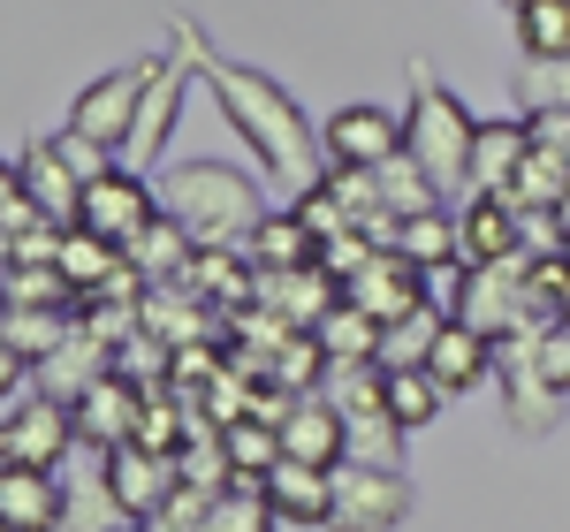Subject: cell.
I'll return each instance as SVG.
<instances>
[{
    "instance_id": "cell-45",
    "label": "cell",
    "mask_w": 570,
    "mask_h": 532,
    "mask_svg": "<svg viewBox=\"0 0 570 532\" xmlns=\"http://www.w3.org/2000/svg\"><path fill=\"white\" fill-rule=\"evenodd\" d=\"M0 532H16V525H0Z\"/></svg>"
},
{
    "instance_id": "cell-35",
    "label": "cell",
    "mask_w": 570,
    "mask_h": 532,
    "mask_svg": "<svg viewBox=\"0 0 570 532\" xmlns=\"http://www.w3.org/2000/svg\"><path fill=\"white\" fill-rule=\"evenodd\" d=\"M274 525H282V518H274V502H266L259 487H228L214 510H206L198 532H274Z\"/></svg>"
},
{
    "instance_id": "cell-22",
    "label": "cell",
    "mask_w": 570,
    "mask_h": 532,
    "mask_svg": "<svg viewBox=\"0 0 570 532\" xmlns=\"http://www.w3.org/2000/svg\"><path fill=\"white\" fill-rule=\"evenodd\" d=\"M381 319H365L357 305H335L320 327H312V343L327 351V365H381Z\"/></svg>"
},
{
    "instance_id": "cell-5",
    "label": "cell",
    "mask_w": 570,
    "mask_h": 532,
    "mask_svg": "<svg viewBox=\"0 0 570 532\" xmlns=\"http://www.w3.org/2000/svg\"><path fill=\"white\" fill-rule=\"evenodd\" d=\"M160 69H122V77H99L91 91H77V107H69V130L91 137V145H107V152H122L137 130V115H145V91H153Z\"/></svg>"
},
{
    "instance_id": "cell-14",
    "label": "cell",
    "mask_w": 570,
    "mask_h": 532,
    "mask_svg": "<svg viewBox=\"0 0 570 532\" xmlns=\"http://www.w3.org/2000/svg\"><path fill=\"white\" fill-rule=\"evenodd\" d=\"M137 418H145V388L122 381V373H107V381L77 403V434H85L91 449H107V456L137 442Z\"/></svg>"
},
{
    "instance_id": "cell-41",
    "label": "cell",
    "mask_w": 570,
    "mask_h": 532,
    "mask_svg": "<svg viewBox=\"0 0 570 532\" xmlns=\"http://www.w3.org/2000/svg\"><path fill=\"white\" fill-rule=\"evenodd\" d=\"M532 107H570V61H525Z\"/></svg>"
},
{
    "instance_id": "cell-20",
    "label": "cell",
    "mask_w": 570,
    "mask_h": 532,
    "mask_svg": "<svg viewBox=\"0 0 570 532\" xmlns=\"http://www.w3.org/2000/svg\"><path fill=\"white\" fill-rule=\"evenodd\" d=\"M456 228H464V266H502V259L525 252L518 206H502V198H472V206L456 214Z\"/></svg>"
},
{
    "instance_id": "cell-10",
    "label": "cell",
    "mask_w": 570,
    "mask_h": 532,
    "mask_svg": "<svg viewBox=\"0 0 570 532\" xmlns=\"http://www.w3.org/2000/svg\"><path fill=\"white\" fill-rule=\"evenodd\" d=\"M99 480H107V502H115L130 525H145V518H153V510H160V502L183 487L176 456H160V449H137V442H130V449H115Z\"/></svg>"
},
{
    "instance_id": "cell-30",
    "label": "cell",
    "mask_w": 570,
    "mask_h": 532,
    "mask_svg": "<svg viewBox=\"0 0 570 532\" xmlns=\"http://www.w3.org/2000/svg\"><path fill=\"white\" fill-rule=\"evenodd\" d=\"M381 176V198H389V214L395 221H419V214H441V190H434V176L411 160V152H395L389 168H373Z\"/></svg>"
},
{
    "instance_id": "cell-40",
    "label": "cell",
    "mask_w": 570,
    "mask_h": 532,
    "mask_svg": "<svg viewBox=\"0 0 570 532\" xmlns=\"http://www.w3.org/2000/svg\"><path fill=\"white\" fill-rule=\"evenodd\" d=\"M206 510H214V494L176 487V494H168V502H160V510H153V518H145L137 532H198V525H206Z\"/></svg>"
},
{
    "instance_id": "cell-27",
    "label": "cell",
    "mask_w": 570,
    "mask_h": 532,
    "mask_svg": "<svg viewBox=\"0 0 570 532\" xmlns=\"http://www.w3.org/2000/svg\"><path fill=\"white\" fill-rule=\"evenodd\" d=\"M395 252H403L411 266H426V274L464 266V228H456V214H419V221H403Z\"/></svg>"
},
{
    "instance_id": "cell-6",
    "label": "cell",
    "mask_w": 570,
    "mask_h": 532,
    "mask_svg": "<svg viewBox=\"0 0 570 532\" xmlns=\"http://www.w3.org/2000/svg\"><path fill=\"white\" fill-rule=\"evenodd\" d=\"M69 442H85L77 434V411L69 403H23V411H8L0 418V464H31V472H53L61 456H69Z\"/></svg>"
},
{
    "instance_id": "cell-18",
    "label": "cell",
    "mask_w": 570,
    "mask_h": 532,
    "mask_svg": "<svg viewBox=\"0 0 570 532\" xmlns=\"http://www.w3.org/2000/svg\"><path fill=\"white\" fill-rule=\"evenodd\" d=\"M183 282H190L214 312H228V319L259 305V266H252V252H198Z\"/></svg>"
},
{
    "instance_id": "cell-31",
    "label": "cell",
    "mask_w": 570,
    "mask_h": 532,
    "mask_svg": "<svg viewBox=\"0 0 570 532\" xmlns=\"http://www.w3.org/2000/svg\"><path fill=\"white\" fill-rule=\"evenodd\" d=\"M518 46H525V61H570V0L518 8Z\"/></svg>"
},
{
    "instance_id": "cell-32",
    "label": "cell",
    "mask_w": 570,
    "mask_h": 532,
    "mask_svg": "<svg viewBox=\"0 0 570 532\" xmlns=\"http://www.w3.org/2000/svg\"><path fill=\"white\" fill-rule=\"evenodd\" d=\"M441 403H449V388H441L426 365H411V373H389V411L403 434H419V426H434Z\"/></svg>"
},
{
    "instance_id": "cell-23",
    "label": "cell",
    "mask_w": 570,
    "mask_h": 532,
    "mask_svg": "<svg viewBox=\"0 0 570 532\" xmlns=\"http://www.w3.org/2000/svg\"><path fill=\"white\" fill-rule=\"evenodd\" d=\"M244 252H252V266H259V274H297V266L320 259V244H312V228L297 221V214H266L259 236H252Z\"/></svg>"
},
{
    "instance_id": "cell-7",
    "label": "cell",
    "mask_w": 570,
    "mask_h": 532,
    "mask_svg": "<svg viewBox=\"0 0 570 532\" xmlns=\"http://www.w3.org/2000/svg\"><path fill=\"white\" fill-rule=\"evenodd\" d=\"M343 305H357L365 319L395 327V319H411V312L426 305V266H411L403 252H373V259L343 282Z\"/></svg>"
},
{
    "instance_id": "cell-3",
    "label": "cell",
    "mask_w": 570,
    "mask_h": 532,
    "mask_svg": "<svg viewBox=\"0 0 570 532\" xmlns=\"http://www.w3.org/2000/svg\"><path fill=\"white\" fill-rule=\"evenodd\" d=\"M472 137H480V122L456 107V91L419 85L411 115H403V152L434 176V190H464V176H472Z\"/></svg>"
},
{
    "instance_id": "cell-33",
    "label": "cell",
    "mask_w": 570,
    "mask_h": 532,
    "mask_svg": "<svg viewBox=\"0 0 570 532\" xmlns=\"http://www.w3.org/2000/svg\"><path fill=\"white\" fill-rule=\"evenodd\" d=\"M343 464H373V472H403V426H395V411H373V418H351V442H343Z\"/></svg>"
},
{
    "instance_id": "cell-38",
    "label": "cell",
    "mask_w": 570,
    "mask_h": 532,
    "mask_svg": "<svg viewBox=\"0 0 570 532\" xmlns=\"http://www.w3.org/2000/svg\"><path fill=\"white\" fill-rule=\"evenodd\" d=\"M31 228H46L39 198L23 190V176H16V160L0 168V244H16V236H31Z\"/></svg>"
},
{
    "instance_id": "cell-39",
    "label": "cell",
    "mask_w": 570,
    "mask_h": 532,
    "mask_svg": "<svg viewBox=\"0 0 570 532\" xmlns=\"http://www.w3.org/2000/svg\"><path fill=\"white\" fill-rule=\"evenodd\" d=\"M289 214L312 228V244H335V236H351V214H343V198H335L327 183H312V190L297 198V206H289Z\"/></svg>"
},
{
    "instance_id": "cell-13",
    "label": "cell",
    "mask_w": 570,
    "mask_h": 532,
    "mask_svg": "<svg viewBox=\"0 0 570 532\" xmlns=\"http://www.w3.org/2000/svg\"><path fill=\"white\" fill-rule=\"evenodd\" d=\"M343 442H351V426H343V411H335L327 396L289 403V418H282V456H289V464L335 472V464H343Z\"/></svg>"
},
{
    "instance_id": "cell-9",
    "label": "cell",
    "mask_w": 570,
    "mask_h": 532,
    "mask_svg": "<svg viewBox=\"0 0 570 532\" xmlns=\"http://www.w3.org/2000/svg\"><path fill=\"white\" fill-rule=\"evenodd\" d=\"M320 152H327V168H389L395 152H403V122H395L389 107H335V122L320 130Z\"/></svg>"
},
{
    "instance_id": "cell-25",
    "label": "cell",
    "mask_w": 570,
    "mask_h": 532,
    "mask_svg": "<svg viewBox=\"0 0 570 532\" xmlns=\"http://www.w3.org/2000/svg\"><path fill=\"white\" fill-rule=\"evenodd\" d=\"M487 357H494V343L449 319V327H441V343H434V357H426V373H434L449 396H464V388H472V381L487 373Z\"/></svg>"
},
{
    "instance_id": "cell-2",
    "label": "cell",
    "mask_w": 570,
    "mask_h": 532,
    "mask_svg": "<svg viewBox=\"0 0 570 532\" xmlns=\"http://www.w3.org/2000/svg\"><path fill=\"white\" fill-rule=\"evenodd\" d=\"M160 214H176L190 228V244L198 252H236V244H252L266 221V198L252 176H236V168H220V160H190L168 176L160 190Z\"/></svg>"
},
{
    "instance_id": "cell-24",
    "label": "cell",
    "mask_w": 570,
    "mask_h": 532,
    "mask_svg": "<svg viewBox=\"0 0 570 532\" xmlns=\"http://www.w3.org/2000/svg\"><path fill=\"white\" fill-rule=\"evenodd\" d=\"M502 388H510V418H518L525 434H548V426L563 418V388H548L518 343H510V373H502Z\"/></svg>"
},
{
    "instance_id": "cell-8",
    "label": "cell",
    "mask_w": 570,
    "mask_h": 532,
    "mask_svg": "<svg viewBox=\"0 0 570 532\" xmlns=\"http://www.w3.org/2000/svg\"><path fill=\"white\" fill-rule=\"evenodd\" d=\"M160 221L153 214V190H145V176H130V168H107V176L85 190V221L77 228H91L99 244H115V252H130L145 228Z\"/></svg>"
},
{
    "instance_id": "cell-1",
    "label": "cell",
    "mask_w": 570,
    "mask_h": 532,
    "mask_svg": "<svg viewBox=\"0 0 570 532\" xmlns=\"http://www.w3.org/2000/svg\"><path fill=\"white\" fill-rule=\"evenodd\" d=\"M206 77H214L220 107H228V122L244 130V145L259 152L266 168L282 183H327V152H320V137L305 130V115H297V99L259 77V69H236V61H206Z\"/></svg>"
},
{
    "instance_id": "cell-19",
    "label": "cell",
    "mask_w": 570,
    "mask_h": 532,
    "mask_svg": "<svg viewBox=\"0 0 570 532\" xmlns=\"http://www.w3.org/2000/svg\"><path fill=\"white\" fill-rule=\"evenodd\" d=\"M0 525H16V532H53L61 525V487H53V472L0 464Z\"/></svg>"
},
{
    "instance_id": "cell-43",
    "label": "cell",
    "mask_w": 570,
    "mask_h": 532,
    "mask_svg": "<svg viewBox=\"0 0 570 532\" xmlns=\"http://www.w3.org/2000/svg\"><path fill=\"white\" fill-rule=\"evenodd\" d=\"M510 8H532V0H510Z\"/></svg>"
},
{
    "instance_id": "cell-28",
    "label": "cell",
    "mask_w": 570,
    "mask_h": 532,
    "mask_svg": "<svg viewBox=\"0 0 570 532\" xmlns=\"http://www.w3.org/2000/svg\"><path fill=\"white\" fill-rule=\"evenodd\" d=\"M441 327H449V312L441 305H419L411 319H395L389 335H381V373H411V365H426L441 343Z\"/></svg>"
},
{
    "instance_id": "cell-21",
    "label": "cell",
    "mask_w": 570,
    "mask_h": 532,
    "mask_svg": "<svg viewBox=\"0 0 570 532\" xmlns=\"http://www.w3.org/2000/svg\"><path fill=\"white\" fill-rule=\"evenodd\" d=\"M53 266H61V282L77 289V305H85V297H99V289L122 274V252H115V244H99L91 228H61V252H53Z\"/></svg>"
},
{
    "instance_id": "cell-4",
    "label": "cell",
    "mask_w": 570,
    "mask_h": 532,
    "mask_svg": "<svg viewBox=\"0 0 570 532\" xmlns=\"http://www.w3.org/2000/svg\"><path fill=\"white\" fill-rule=\"evenodd\" d=\"M411 518V480L373 464H335V532H395Z\"/></svg>"
},
{
    "instance_id": "cell-15",
    "label": "cell",
    "mask_w": 570,
    "mask_h": 532,
    "mask_svg": "<svg viewBox=\"0 0 570 532\" xmlns=\"http://www.w3.org/2000/svg\"><path fill=\"white\" fill-rule=\"evenodd\" d=\"M107 373H115V351H107V343H91L85 327H77V335H69L61 351L46 357V365H31V381H39V396L69 403V411H77V403H85L91 388L107 381Z\"/></svg>"
},
{
    "instance_id": "cell-36",
    "label": "cell",
    "mask_w": 570,
    "mask_h": 532,
    "mask_svg": "<svg viewBox=\"0 0 570 532\" xmlns=\"http://www.w3.org/2000/svg\"><path fill=\"white\" fill-rule=\"evenodd\" d=\"M176 107H183V85L160 69V77H153V91H145V115H137V130H130V145H122V152H160V137H168V122H176Z\"/></svg>"
},
{
    "instance_id": "cell-16",
    "label": "cell",
    "mask_w": 570,
    "mask_h": 532,
    "mask_svg": "<svg viewBox=\"0 0 570 532\" xmlns=\"http://www.w3.org/2000/svg\"><path fill=\"white\" fill-rule=\"evenodd\" d=\"M259 305L282 312L297 335H312L327 312L343 305V282H335V274H320V266H297V274H259Z\"/></svg>"
},
{
    "instance_id": "cell-34",
    "label": "cell",
    "mask_w": 570,
    "mask_h": 532,
    "mask_svg": "<svg viewBox=\"0 0 570 532\" xmlns=\"http://www.w3.org/2000/svg\"><path fill=\"white\" fill-rule=\"evenodd\" d=\"M0 297L16 312H61L77 289L61 282V266H0Z\"/></svg>"
},
{
    "instance_id": "cell-29",
    "label": "cell",
    "mask_w": 570,
    "mask_h": 532,
    "mask_svg": "<svg viewBox=\"0 0 570 532\" xmlns=\"http://www.w3.org/2000/svg\"><path fill=\"white\" fill-rule=\"evenodd\" d=\"M220 449H228V464H236V487H266V472L282 464V434H274L266 418H236V426L220 434Z\"/></svg>"
},
{
    "instance_id": "cell-17",
    "label": "cell",
    "mask_w": 570,
    "mask_h": 532,
    "mask_svg": "<svg viewBox=\"0 0 570 532\" xmlns=\"http://www.w3.org/2000/svg\"><path fill=\"white\" fill-rule=\"evenodd\" d=\"M259 494L274 502L282 525H327L335 518V472H312V464H289V456L266 472Z\"/></svg>"
},
{
    "instance_id": "cell-37",
    "label": "cell",
    "mask_w": 570,
    "mask_h": 532,
    "mask_svg": "<svg viewBox=\"0 0 570 532\" xmlns=\"http://www.w3.org/2000/svg\"><path fill=\"white\" fill-rule=\"evenodd\" d=\"M518 351L532 357V373H540L548 388H563V396H570V319H548V327H532Z\"/></svg>"
},
{
    "instance_id": "cell-11",
    "label": "cell",
    "mask_w": 570,
    "mask_h": 532,
    "mask_svg": "<svg viewBox=\"0 0 570 532\" xmlns=\"http://www.w3.org/2000/svg\"><path fill=\"white\" fill-rule=\"evenodd\" d=\"M525 160H532L525 115L480 122V137H472V176H464V190H472V198H510V190H518V176H525Z\"/></svg>"
},
{
    "instance_id": "cell-12",
    "label": "cell",
    "mask_w": 570,
    "mask_h": 532,
    "mask_svg": "<svg viewBox=\"0 0 570 532\" xmlns=\"http://www.w3.org/2000/svg\"><path fill=\"white\" fill-rule=\"evenodd\" d=\"M16 176H23V190L39 198V214L53 228H77V221H85V183H77V168L53 152V137H39V145H23V152H16Z\"/></svg>"
},
{
    "instance_id": "cell-42",
    "label": "cell",
    "mask_w": 570,
    "mask_h": 532,
    "mask_svg": "<svg viewBox=\"0 0 570 532\" xmlns=\"http://www.w3.org/2000/svg\"><path fill=\"white\" fill-rule=\"evenodd\" d=\"M563 228H570V198H563Z\"/></svg>"
},
{
    "instance_id": "cell-44",
    "label": "cell",
    "mask_w": 570,
    "mask_h": 532,
    "mask_svg": "<svg viewBox=\"0 0 570 532\" xmlns=\"http://www.w3.org/2000/svg\"><path fill=\"white\" fill-rule=\"evenodd\" d=\"M115 532H137V525H115Z\"/></svg>"
},
{
    "instance_id": "cell-26",
    "label": "cell",
    "mask_w": 570,
    "mask_h": 532,
    "mask_svg": "<svg viewBox=\"0 0 570 532\" xmlns=\"http://www.w3.org/2000/svg\"><path fill=\"white\" fill-rule=\"evenodd\" d=\"M77 335V319H61V312H0V351L8 357H31V365H46V357L61 351Z\"/></svg>"
}]
</instances>
